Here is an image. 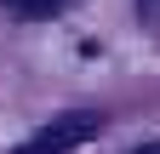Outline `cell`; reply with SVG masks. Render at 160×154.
Masks as SVG:
<instances>
[{"label": "cell", "instance_id": "2", "mask_svg": "<svg viewBox=\"0 0 160 154\" xmlns=\"http://www.w3.org/2000/svg\"><path fill=\"white\" fill-rule=\"evenodd\" d=\"M0 6H6V12H17V17H52L63 0H0Z\"/></svg>", "mask_w": 160, "mask_h": 154}, {"label": "cell", "instance_id": "3", "mask_svg": "<svg viewBox=\"0 0 160 154\" xmlns=\"http://www.w3.org/2000/svg\"><path fill=\"white\" fill-rule=\"evenodd\" d=\"M143 154H160V148H143Z\"/></svg>", "mask_w": 160, "mask_h": 154}, {"label": "cell", "instance_id": "1", "mask_svg": "<svg viewBox=\"0 0 160 154\" xmlns=\"http://www.w3.org/2000/svg\"><path fill=\"white\" fill-rule=\"evenodd\" d=\"M97 126H103V120H97L92 108L57 114L52 126H40V131H34V143H29L23 154H74L80 143H92V137H97Z\"/></svg>", "mask_w": 160, "mask_h": 154}]
</instances>
